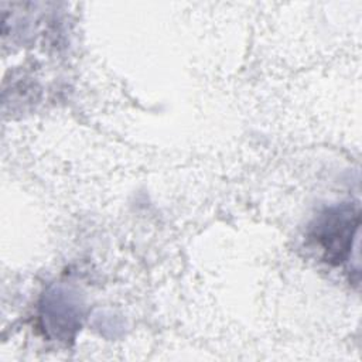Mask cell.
<instances>
[{
    "mask_svg": "<svg viewBox=\"0 0 362 362\" xmlns=\"http://www.w3.org/2000/svg\"><path fill=\"white\" fill-rule=\"evenodd\" d=\"M359 226V212L352 206L328 211L317 223L313 238L329 263H342L352 250Z\"/></svg>",
    "mask_w": 362,
    "mask_h": 362,
    "instance_id": "1",
    "label": "cell"
}]
</instances>
